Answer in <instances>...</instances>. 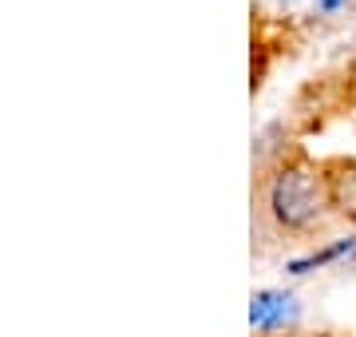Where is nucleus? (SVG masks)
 Masks as SVG:
<instances>
[{"mask_svg": "<svg viewBox=\"0 0 356 337\" xmlns=\"http://www.w3.org/2000/svg\"><path fill=\"white\" fill-rule=\"evenodd\" d=\"M325 167V187H329L332 214L356 222V159H329Z\"/></svg>", "mask_w": 356, "mask_h": 337, "instance_id": "obj_3", "label": "nucleus"}, {"mask_svg": "<svg viewBox=\"0 0 356 337\" xmlns=\"http://www.w3.org/2000/svg\"><path fill=\"white\" fill-rule=\"evenodd\" d=\"M297 318H301V301L293 298L289 290H257L250 298V325L266 337L289 334Z\"/></svg>", "mask_w": 356, "mask_h": 337, "instance_id": "obj_2", "label": "nucleus"}, {"mask_svg": "<svg viewBox=\"0 0 356 337\" xmlns=\"http://www.w3.org/2000/svg\"><path fill=\"white\" fill-rule=\"evenodd\" d=\"M341 258H356V234H348V238H337V242H329V246L313 250V254L289 258L285 274H293V278H305V274L325 270V266H332V262H341Z\"/></svg>", "mask_w": 356, "mask_h": 337, "instance_id": "obj_4", "label": "nucleus"}, {"mask_svg": "<svg viewBox=\"0 0 356 337\" xmlns=\"http://www.w3.org/2000/svg\"><path fill=\"white\" fill-rule=\"evenodd\" d=\"M266 210L281 230H313L329 214V187H325V167L313 163L305 151H293L273 167L266 179Z\"/></svg>", "mask_w": 356, "mask_h": 337, "instance_id": "obj_1", "label": "nucleus"}, {"mask_svg": "<svg viewBox=\"0 0 356 337\" xmlns=\"http://www.w3.org/2000/svg\"><path fill=\"white\" fill-rule=\"evenodd\" d=\"M344 4H348V0H317V13L321 16H332V13H341Z\"/></svg>", "mask_w": 356, "mask_h": 337, "instance_id": "obj_5", "label": "nucleus"}]
</instances>
